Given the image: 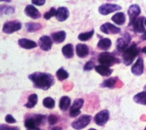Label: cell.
<instances>
[{"instance_id": "obj_12", "label": "cell", "mask_w": 146, "mask_h": 130, "mask_svg": "<svg viewBox=\"0 0 146 130\" xmlns=\"http://www.w3.org/2000/svg\"><path fill=\"white\" fill-rule=\"evenodd\" d=\"M144 17L140 16L136 18L130 26H133V31L137 33H143L145 31L144 26Z\"/></svg>"}, {"instance_id": "obj_26", "label": "cell", "mask_w": 146, "mask_h": 130, "mask_svg": "<svg viewBox=\"0 0 146 130\" xmlns=\"http://www.w3.org/2000/svg\"><path fill=\"white\" fill-rule=\"evenodd\" d=\"M38 102V96L35 94H31L28 98V102L25 104V106L27 108L31 109L34 107Z\"/></svg>"}, {"instance_id": "obj_39", "label": "cell", "mask_w": 146, "mask_h": 130, "mask_svg": "<svg viewBox=\"0 0 146 130\" xmlns=\"http://www.w3.org/2000/svg\"><path fill=\"white\" fill-rule=\"evenodd\" d=\"M45 0H33L31 1V3L35 5H38V6H42L45 4Z\"/></svg>"}, {"instance_id": "obj_28", "label": "cell", "mask_w": 146, "mask_h": 130, "mask_svg": "<svg viewBox=\"0 0 146 130\" xmlns=\"http://www.w3.org/2000/svg\"><path fill=\"white\" fill-rule=\"evenodd\" d=\"M26 29L29 32H35L41 29V25L38 23L29 22L25 25Z\"/></svg>"}, {"instance_id": "obj_40", "label": "cell", "mask_w": 146, "mask_h": 130, "mask_svg": "<svg viewBox=\"0 0 146 130\" xmlns=\"http://www.w3.org/2000/svg\"><path fill=\"white\" fill-rule=\"evenodd\" d=\"M52 130H62V128L58 126H55L52 128Z\"/></svg>"}, {"instance_id": "obj_31", "label": "cell", "mask_w": 146, "mask_h": 130, "mask_svg": "<svg viewBox=\"0 0 146 130\" xmlns=\"http://www.w3.org/2000/svg\"><path fill=\"white\" fill-rule=\"evenodd\" d=\"M69 76L68 73L63 67L60 68L56 72V77L58 79L62 81L67 79Z\"/></svg>"}, {"instance_id": "obj_9", "label": "cell", "mask_w": 146, "mask_h": 130, "mask_svg": "<svg viewBox=\"0 0 146 130\" xmlns=\"http://www.w3.org/2000/svg\"><path fill=\"white\" fill-rule=\"evenodd\" d=\"M110 118V113L107 110H103L98 113L94 118L95 123L99 126L104 125Z\"/></svg>"}, {"instance_id": "obj_47", "label": "cell", "mask_w": 146, "mask_h": 130, "mask_svg": "<svg viewBox=\"0 0 146 130\" xmlns=\"http://www.w3.org/2000/svg\"><path fill=\"white\" fill-rule=\"evenodd\" d=\"M144 130H146V127H145V129H144Z\"/></svg>"}, {"instance_id": "obj_2", "label": "cell", "mask_w": 146, "mask_h": 130, "mask_svg": "<svg viewBox=\"0 0 146 130\" xmlns=\"http://www.w3.org/2000/svg\"><path fill=\"white\" fill-rule=\"evenodd\" d=\"M139 53V49L138 48L136 43H133L130 47L127 48L123 52L122 59L123 62L126 66L131 65L137 55Z\"/></svg>"}, {"instance_id": "obj_37", "label": "cell", "mask_w": 146, "mask_h": 130, "mask_svg": "<svg viewBox=\"0 0 146 130\" xmlns=\"http://www.w3.org/2000/svg\"><path fill=\"white\" fill-rule=\"evenodd\" d=\"M95 67V63L93 61H89L88 62H86V63L84 67V70L85 71H89L91 70L93 68H94Z\"/></svg>"}, {"instance_id": "obj_24", "label": "cell", "mask_w": 146, "mask_h": 130, "mask_svg": "<svg viewBox=\"0 0 146 130\" xmlns=\"http://www.w3.org/2000/svg\"><path fill=\"white\" fill-rule=\"evenodd\" d=\"M111 41L109 39L107 38H104L101 39L98 44V47L104 51H107L110 48L111 46Z\"/></svg>"}, {"instance_id": "obj_3", "label": "cell", "mask_w": 146, "mask_h": 130, "mask_svg": "<svg viewBox=\"0 0 146 130\" xmlns=\"http://www.w3.org/2000/svg\"><path fill=\"white\" fill-rule=\"evenodd\" d=\"M98 61L101 64L108 67L114 66L115 64H118L121 62V60L117 58L114 55L108 52H104L101 53L98 57Z\"/></svg>"}, {"instance_id": "obj_21", "label": "cell", "mask_w": 146, "mask_h": 130, "mask_svg": "<svg viewBox=\"0 0 146 130\" xmlns=\"http://www.w3.org/2000/svg\"><path fill=\"white\" fill-rule=\"evenodd\" d=\"M62 51L64 57L67 59L72 58L74 57V48H73V45L71 44H67L64 45L62 48Z\"/></svg>"}, {"instance_id": "obj_15", "label": "cell", "mask_w": 146, "mask_h": 130, "mask_svg": "<svg viewBox=\"0 0 146 130\" xmlns=\"http://www.w3.org/2000/svg\"><path fill=\"white\" fill-rule=\"evenodd\" d=\"M25 13L27 16L33 19H36L41 17V13L39 11L32 5H28L26 6L25 9Z\"/></svg>"}, {"instance_id": "obj_29", "label": "cell", "mask_w": 146, "mask_h": 130, "mask_svg": "<svg viewBox=\"0 0 146 130\" xmlns=\"http://www.w3.org/2000/svg\"><path fill=\"white\" fill-rule=\"evenodd\" d=\"M25 125L26 128H27V129H32L35 127H37V125H36V123L34 117V115L28 117L25 120Z\"/></svg>"}, {"instance_id": "obj_17", "label": "cell", "mask_w": 146, "mask_h": 130, "mask_svg": "<svg viewBox=\"0 0 146 130\" xmlns=\"http://www.w3.org/2000/svg\"><path fill=\"white\" fill-rule=\"evenodd\" d=\"M89 48L86 44H78L76 45V53L78 57L81 58L86 57L89 54Z\"/></svg>"}, {"instance_id": "obj_23", "label": "cell", "mask_w": 146, "mask_h": 130, "mask_svg": "<svg viewBox=\"0 0 146 130\" xmlns=\"http://www.w3.org/2000/svg\"><path fill=\"white\" fill-rule=\"evenodd\" d=\"M71 99L67 96L62 97L59 101V107L62 111H67L70 107Z\"/></svg>"}, {"instance_id": "obj_30", "label": "cell", "mask_w": 146, "mask_h": 130, "mask_svg": "<svg viewBox=\"0 0 146 130\" xmlns=\"http://www.w3.org/2000/svg\"><path fill=\"white\" fill-rule=\"evenodd\" d=\"M95 33V30L93 29L90 31L82 33L79 34L78 35V39L82 41H86L90 40L92 38Z\"/></svg>"}, {"instance_id": "obj_6", "label": "cell", "mask_w": 146, "mask_h": 130, "mask_svg": "<svg viewBox=\"0 0 146 130\" xmlns=\"http://www.w3.org/2000/svg\"><path fill=\"white\" fill-rule=\"evenodd\" d=\"M22 28V23L17 21H8L4 23L3 31L6 34H12Z\"/></svg>"}, {"instance_id": "obj_38", "label": "cell", "mask_w": 146, "mask_h": 130, "mask_svg": "<svg viewBox=\"0 0 146 130\" xmlns=\"http://www.w3.org/2000/svg\"><path fill=\"white\" fill-rule=\"evenodd\" d=\"M5 121L9 124H13L16 123V119L11 115H7L5 118Z\"/></svg>"}, {"instance_id": "obj_8", "label": "cell", "mask_w": 146, "mask_h": 130, "mask_svg": "<svg viewBox=\"0 0 146 130\" xmlns=\"http://www.w3.org/2000/svg\"><path fill=\"white\" fill-rule=\"evenodd\" d=\"M121 9L122 7L117 4H104L99 7V12L103 15H107Z\"/></svg>"}, {"instance_id": "obj_27", "label": "cell", "mask_w": 146, "mask_h": 130, "mask_svg": "<svg viewBox=\"0 0 146 130\" xmlns=\"http://www.w3.org/2000/svg\"><path fill=\"white\" fill-rule=\"evenodd\" d=\"M117 81V77H111L108 79L104 80L102 85L101 87L103 88H113Z\"/></svg>"}, {"instance_id": "obj_7", "label": "cell", "mask_w": 146, "mask_h": 130, "mask_svg": "<svg viewBox=\"0 0 146 130\" xmlns=\"http://www.w3.org/2000/svg\"><path fill=\"white\" fill-rule=\"evenodd\" d=\"M84 103V101L82 98L76 99L74 101L70 109L69 115L71 117H76L81 113L80 109L82 108Z\"/></svg>"}, {"instance_id": "obj_19", "label": "cell", "mask_w": 146, "mask_h": 130, "mask_svg": "<svg viewBox=\"0 0 146 130\" xmlns=\"http://www.w3.org/2000/svg\"><path fill=\"white\" fill-rule=\"evenodd\" d=\"M51 37L53 41L56 44L62 43L66 39V33L64 31H60L53 33L51 34Z\"/></svg>"}, {"instance_id": "obj_36", "label": "cell", "mask_w": 146, "mask_h": 130, "mask_svg": "<svg viewBox=\"0 0 146 130\" xmlns=\"http://www.w3.org/2000/svg\"><path fill=\"white\" fill-rule=\"evenodd\" d=\"M0 130H20L18 127L9 126L7 124H0Z\"/></svg>"}, {"instance_id": "obj_14", "label": "cell", "mask_w": 146, "mask_h": 130, "mask_svg": "<svg viewBox=\"0 0 146 130\" xmlns=\"http://www.w3.org/2000/svg\"><path fill=\"white\" fill-rule=\"evenodd\" d=\"M132 73L136 76H140L144 71V61L142 58L140 57L137 59L136 63L131 68Z\"/></svg>"}, {"instance_id": "obj_46", "label": "cell", "mask_w": 146, "mask_h": 130, "mask_svg": "<svg viewBox=\"0 0 146 130\" xmlns=\"http://www.w3.org/2000/svg\"><path fill=\"white\" fill-rule=\"evenodd\" d=\"M144 23H145V26H146V19H145V21H144Z\"/></svg>"}, {"instance_id": "obj_16", "label": "cell", "mask_w": 146, "mask_h": 130, "mask_svg": "<svg viewBox=\"0 0 146 130\" xmlns=\"http://www.w3.org/2000/svg\"><path fill=\"white\" fill-rule=\"evenodd\" d=\"M70 15V12L67 8L66 7H59L56 10V18L59 22H64L68 17Z\"/></svg>"}, {"instance_id": "obj_5", "label": "cell", "mask_w": 146, "mask_h": 130, "mask_svg": "<svg viewBox=\"0 0 146 130\" xmlns=\"http://www.w3.org/2000/svg\"><path fill=\"white\" fill-rule=\"evenodd\" d=\"M131 39V35L128 33H125L117 40L116 45L117 50L119 52H124L127 48H128Z\"/></svg>"}, {"instance_id": "obj_35", "label": "cell", "mask_w": 146, "mask_h": 130, "mask_svg": "<svg viewBox=\"0 0 146 130\" xmlns=\"http://www.w3.org/2000/svg\"><path fill=\"white\" fill-rule=\"evenodd\" d=\"M48 120L49 124L51 125H53L56 124L58 122L59 119H58V117L56 115H50L48 117Z\"/></svg>"}, {"instance_id": "obj_34", "label": "cell", "mask_w": 146, "mask_h": 130, "mask_svg": "<svg viewBox=\"0 0 146 130\" xmlns=\"http://www.w3.org/2000/svg\"><path fill=\"white\" fill-rule=\"evenodd\" d=\"M14 9L12 7L1 6L0 7V12L1 13H5V14L12 13L14 12Z\"/></svg>"}, {"instance_id": "obj_42", "label": "cell", "mask_w": 146, "mask_h": 130, "mask_svg": "<svg viewBox=\"0 0 146 130\" xmlns=\"http://www.w3.org/2000/svg\"><path fill=\"white\" fill-rule=\"evenodd\" d=\"M27 130H44V129H41L38 127H35V128H34L32 129H27Z\"/></svg>"}, {"instance_id": "obj_41", "label": "cell", "mask_w": 146, "mask_h": 130, "mask_svg": "<svg viewBox=\"0 0 146 130\" xmlns=\"http://www.w3.org/2000/svg\"><path fill=\"white\" fill-rule=\"evenodd\" d=\"M141 39L143 40H146V31L145 32H144L143 35L141 36Z\"/></svg>"}, {"instance_id": "obj_32", "label": "cell", "mask_w": 146, "mask_h": 130, "mask_svg": "<svg viewBox=\"0 0 146 130\" xmlns=\"http://www.w3.org/2000/svg\"><path fill=\"white\" fill-rule=\"evenodd\" d=\"M43 105L49 109H52L55 106V101L50 97H46L43 100Z\"/></svg>"}, {"instance_id": "obj_13", "label": "cell", "mask_w": 146, "mask_h": 130, "mask_svg": "<svg viewBox=\"0 0 146 130\" xmlns=\"http://www.w3.org/2000/svg\"><path fill=\"white\" fill-rule=\"evenodd\" d=\"M39 45L40 48L45 51H48L52 48L53 42L49 37L44 35L39 39Z\"/></svg>"}, {"instance_id": "obj_11", "label": "cell", "mask_w": 146, "mask_h": 130, "mask_svg": "<svg viewBox=\"0 0 146 130\" xmlns=\"http://www.w3.org/2000/svg\"><path fill=\"white\" fill-rule=\"evenodd\" d=\"M141 9L139 5L136 4H133L130 6L127 11L129 17V26L132 23V22L136 19L137 17L140 14Z\"/></svg>"}, {"instance_id": "obj_44", "label": "cell", "mask_w": 146, "mask_h": 130, "mask_svg": "<svg viewBox=\"0 0 146 130\" xmlns=\"http://www.w3.org/2000/svg\"><path fill=\"white\" fill-rule=\"evenodd\" d=\"M144 91L145 92H146V85L144 86Z\"/></svg>"}, {"instance_id": "obj_1", "label": "cell", "mask_w": 146, "mask_h": 130, "mask_svg": "<svg viewBox=\"0 0 146 130\" xmlns=\"http://www.w3.org/2000/svg\"><path fill=\"white\" fill-rule=\"evenodd\" d=\"M29 79L33 83L35 88L43 90H48L54 83L53 76L46 73L35 72L30 74Z\"/></svg>"}, {"instance_id": "obj_33", "label": "cell", "mask_w": 146, "mask_h": 130, "mask_svg": "<svg viewBox=\"0 0 146 130\" xmlns=\"http://www.w3.org/2000/svg\"><path fill=\"white\" fill-rule=\"evenodd\" d=\"M56 13V10L55 9V8L53 7H52L48 12H45L44 13V17L45 19L46 20H49L50 17L55 16Z\"/></svg>"}, {"instance_id": "obj_45", "label": "cell", "mask_w": 146, "mask_h": 130, "mask_svg": "<svg viewBox=\"0 0 146 130\" xmlns=\"http://www.w3.org/2000/svg\"><path fill=\"white\" fill-rule=\"evenodd\" d=\"M88 130H96V129H95V128H90V129H88Z\"/></svg>"}, {"instance_id": "obj_18", "label": "cell", "mask_w": 146, "mask_h": 130, "mask_svg": "<svg viewBox=\"0 0 146 130\" xmlns=\"http://www.w3.org/2000/svg\"><path fill=\"white\" fill-rule=\"evenodd\" d=\"M18 44H19L21 47L26 49H33L37 47V44L35 41L26 39H21L19 40V41H18Z\"/></svg>"}, {"instance_id": "obj_22", "label": "cell", "mask_w": 146, "mask_h": 130, "mask_svg": "<svg viewBox=\"0 0 146 130\" xmlns=\"http://www.w3.org/2000/svg\"><path fill=\"white\" fill-rule=\"evenodd\" d=\"M111 20L118 25H123L126 21V17L123 12H118L114 15L111 17Z\"/></svg>"}, {"instance_id": "obj_4", "label": "cell", "mask_w": 146, "mask_h": 130, "mask_svg": "<svg viewBox=\"0 0 146 130\" xmlns=\"http://www.w3.org/2000/svg\"><path fill=\"white\" fill-rule=\"evenodd\" d=\"M92 117L91 116L84 115L79 117L77 120L73 121L71 124V126L73 128L77 130H80L85 128L87 127L92 120Z\"/></svg>"}, {"instance_id": "obj_10", "label": "cell", "mask_w": 146, "mask_h": 130, "mask_svg": "<svg viewBox=\"0 0 146 130\" xmlns=\"http://www.w3.org/2000/svg\"><path fill=\"white\" fill-rule=\"evenodd\" d=\"M100 30L104 34H116L121 31V29L110 23H106L100 26Z\"/></svg>"}, {"instance_id": "obj_20", "label": "cell", "mask_w": 146, "mask_h": 130, "mask_svg": "<svg viewBox=\"0 0 146 130\" xmlns=\"http://www.w3.org/2000/svg\"><path fill=\"white\" fill-rule=\"evenodd\" d=\"M95 70L102 76L108 77L110 76L111 73H113V70L103 65L96 66L95 67Z\"/></svg>"}, {"instance_id": "obj_43", "label": "cell", "mask_w": 146, "mask_h": 130, "mask_svg": "<svg viewBox=\"0 0 146 130\" xmlns=\"http://www.w3.org/2000/svg\"><path fill=\"white\" fill-rule=\"evenodd\" d=\"M141 51H142V52H143V53H144L146 54V47H144V48L142 49Z\"/></svg>"}, {"instance_id": "obj_25", "label": "cell", "mask_w": 146, "mask_h": 130, "mask_svg": "<svg viewBox=\"0 0 146 130\" xmlns=\"http://www.w3.org/2000/svg\"><path fill=\"white\" fill-rule=\"evenodd\" d=\"M133 100L138 104L146 105V92L143 91L138 93L137 94L134 96Z\"/></svg>"}]
</instances>
